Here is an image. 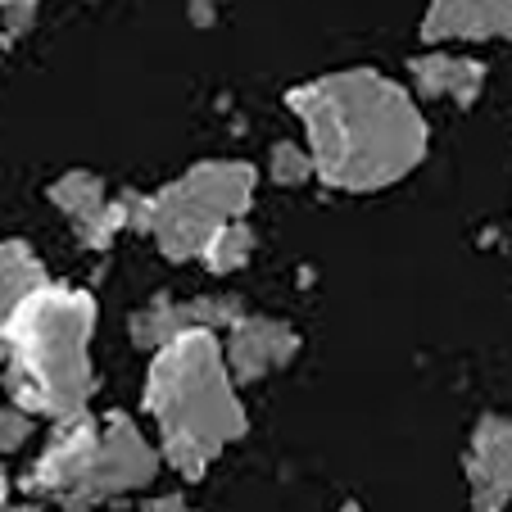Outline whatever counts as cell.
I'll return each mask as SVG.
<instances>
[{
	"instance_id": "d6986e66",
	"label": "cell",
	"mask_w": 512,
	"mask_h": 512,
	"mask_svg": "<svg viewBox=\"0 0 512 512\" xmlns=\"http://www.w3.org/2000/svg\"><path fill=\"white\" fill-rule=\"evenodd\" d=\"M28 431H32V422H28V413H23L19 404H0V454H14V449L28 440Z\"/></svg>"
},
{
	"instance_id": "9a60e30c",
	"label": "cell",
	"mask_w": 512,
	"mask_h": 512,
	"mask_svg": "<svg viewBox=\"0 0 512 512\" xmlns=\"http://www.w3.org/2000/svg\"><path fill=\"white\" fill-rule=\"evenodd\" d=\"M127 223H132V204H127V195H123V200H114V204L105 200V209H100L96 218H87V223H78L73 232H78V241L87 245V250H105Z\"/></svg>"
},
{
	"instance_id": "ac0fdd59",
	"label": "cell",
	"mask_w": 512,
	"mask_h": 512,
	"mask_svg": "<svg viewBox=\"0 0 512 512\" xmlns=\"http://www.w3.org/2000/svg\"><path fill=\"white\" fill-rule=\"evenodd\" d=\"M485 87V64H476V59H454V78H449V96L458 100V105H476V96H481Z\"/></svg>"
},
{
	"instance_id": "2e32d148",
	"label": "cell",
	"mask_w": 512,
	"mask_h": 512,
	"mask_svg": "<svg viewBox=\"0 0 512 512\" xmlns=\"http://www.w3.org/2000/svg\"><path fill=\"white\" fill-rule=\"evenodd\" d=\"M309 177H313L309 150H300L295 141H277V145H272V182H277V186H304Z\"/></svg>"
},
{
	"instance_id": "8fae6325",
	"label": "cell",
	"mask_w": 512,
	"mask_h": 512,
	"mask_svg": "<svg viewBox=\"0 0 512 512\" xmlns=\"http://www.w3.org/2000/svg\"><path fill=\"white\" fill-rule=\"evenodd\" d=\"M50 204L64 209L68 218H73V227H78L105 209V182H100L96 173H64L50 186Z\"/></svg>"
},
{
	"instance_id": "6da1fadb",
	"label": "cell",
	"mask_w": 512,
	"mask_h": 512,
	"mask_svg": "<svg viewBox=\"0 0 512 512\" xmlns=\"http://www.w3.org/2000/svg\"><path fill=\"white\" fill-rule=\"evenodd\" d=\"M290 109L309 127L313 173L340 191H381L426 155V123L399 82L377 68H345L295 87Z\"/></svg>"
},
{
	"instance_id": "e0dca14e",
	"label": "cell",
	"mask_w": 512,
	"mask_h": 512,
	"mask_svg": "<svg viewBox=\"0 0 512 512\" xmlns=\"http://www.w3.org/2000/svg\"><path fill=\"white\" fill-rule=\"evenodd\" d=\"M413 78H417V91L422 96H449V78H454V55H440V50H431V55H417L413 59Z\"/></svg>"
},
{
	"instance_id": "8992f818",
	"label": "cell",
	"mask_w": 512,
	"mask_h": 512,
	"mask_svg": "<svg viewBox=\"0 0 512 512\" xmlns=\"http://www.w3.org/2000/svg\"><path fill=\"white\" fill-rule=\"evenodd\" d=\"M96 426H91L87 408L73 417H59L55 426V440L46 445V454L37 458L28 476V490L32 494H50V499H68V494L82 485L91 467V454H96Z\"/></svg>"
},
{
	"instance_id": "52a82bcc",
	"label": "cell",
	"mask_w": 512,
	"mask_h": 512,
	"mask_svg": "<svg viewBox=\"0 0 512 512\" xmlns=\"http://www.w3.org/2000/svg\"><path fill=\"white\" fill-rule=\"evenodd\" d=\"M227 331H232L227 336V372L241 386L268 377L272 368H281V363H290V358L300 354L295 327H286L277 318H236Z\"/></svg>"
},
{
	"instance_id": "ffe728a7",
	"label": "cell",
	"mask_w": 512,
	"mask_h": 512,
	"mask_svg": "<svg viewBox=\"0 0 512 512\" xmlns=\"http://www.w3.org/2000/svg\"><path fill=\"white\" fill-rule=\"evenodd\" d=\"M150 508H182V494H164V499H150Z\"/></svg>"
},
{
	"instance_id": "5bb4252c",
	"label": "cell",
	"mask_w": 512,
	"mask_h": 512,
	"mask_svg": "<svg viewBox=\"0 0 512 512\" xmlns=\"http://www.w3.org/2000/svg\"><path fill=\"white\" fill-rule=\"evenodd\" d=\"M186 327H209V331H223L232 327L236 318H245V304L236 295H204V300H191V304H177Z\"/></svg>"
},
{
	"instance_id": "44dd1931",
	"label": "cell",
	"mask_w": 512,
	"mask_h": 512,
	"mask_svg": "<svg viewBox=\"0 0 512 512\" xmlns=\"http://www.w3.org/2000/svg\"><path fill=\"white\" fill-rule=\"evenodd\" d=\"M5 494H10V485H5V472H0V503H5Z\"/></svg>"
},
{
	"instance_id": "5b68a950",
	"label": "cell",
	"mask_w": 512,
	"mask_h": 512,
	"mask_svg": "<svg viewBox=\"0 0 512 512\" xmlns=\"http://www.w3.org/2000/svg\"><path fill=\"white\" fill-rule=\"evenodd\" d=\"M155 472H159L155 449L145 445V435L132 426V417L114 413L105 422V431L96 435V454H91V467H87V476H82V485L59 503H64V508H91V503H105L127 490L150 485Z\"/></svg>"
},
{
	"instance_id": "7a4b0ae2",
	"label": "cell",
	"mask_w": 512,
	"mask_h": 512,
	"mask_svg": "<svg viewBox=\"0 0 512 512\" xmlns=\"http://www.w3.org/2000/svg\"><path fill=\"white\" fill-rule=\"evenodd\" d=\"M91 331L96 300L87 290H68L41 281L5 327V390L23 413L73 417L87 408L96 390L91 372Z\"/></svg>"
},
{
	"instance_id": "ba28073f",
	"label": "cell",
	"mask_w": 512,
	"mask_h": 512,
	"mask_svg": "<svg viewBox=\"0 0 512 512\" xmlns=\"http://www.w3.org/2000/svg\"><path fill=\"white\" fill-rule=\"evenodd\" d=\"M467 481H472V503L481 512L503 508L512 490V426L499 413H485L472 431L467 449Z\"/></svg>"
},
{
	"instance_id": "7c38bea8",
	"label": "cell",
	"mask_w": 512,
	"mask_h": 512,
	"mask_svg": "<svg viewBox=\"0 0 512 512\" xmlns=\"http://www.w3.org/2000/svg\"><path fill=\"white\" fill-rule=\"evenodd\" d=\"M182 331H186V322H182V313H177V304L168 300V295H155L150 309H141L132 318V345L159 349V345H168L173 336H182Z\"/></svg>"
},
{
	"instance_id": "7402d4cb",
	"label": "cell",
	"mask_w": 512,
	"mask_h": 512,
	"mask_svg": "<svg viewBox=\"0 0 512 512\" xmlns=\"http://www.w3.org/2000/svg\"><path fill=\"white\" fill-rule=\"evenodd\" d=\"M0 5H37V0H0Z\"/></svg>"
},
{
	"instance_id": "30bf717a",
	"label": "cell",
	"mask_w": 512,
	"mask_h": 512,
	"mask_svg": "<svg viewBox=\"0 0 512 512\" xmlns=\"http://www.w3.org/2000/svg\"><path fill=\"white\" fill-rule=\"evenodd\" d=\"M46 281V268L23 241H0V354H5V327L19 313V304Z\"/></svg>"
},
{
	"instance_id": "3957f363",
	"label": "cell",
	"mask_w": 512,
	"mask_h": 512,
	"mask_svg": "<svg viewBox=\"0 0 512 512\" xmlns=\"http://www.w3.org/2000/svg\"><path fill=\"white\" fill-rule=\"evenodd\" d=\"M145 408L155 413L164 440H195L209 458L245 435V408L209 327H186L159 345L145 377Z\"/></svg>"
},
{
	"instance_id": "4fadbf2b",
	"label": "cell",
	"mask_w": 512,
	"mask_h": 512,
	"mask_svg": "<svg viewBox=\"0 0 512 512\" xmlns=\"http://www.w3.org/2000/svg\"><path fill=\"white\" fill-rule=\"evenodd\" d=\"M254 250V232L245 223H223L213 232V241L204 245L200 259L209 263V272H236Z\"/></svg>"
},
{
	"instance_id": "9c48e42d",
	"label": "cell",
	"mask_w": 512,
	"mask_h": 512,
	"mask_svg": "<svg viewBox=\"0 0 512 512\" xmlns=\"http://www.w3.org/2000/svg\"><path fill=\"white\" fill-rule=\"evenodd\" d=\"M512 28V0H431L422 41L449 37H503Z\"/></svg>"
},
{
	"instance_id": "277c9868",
	"label": "cell",
	"mask_w": 512,
	"mask_h": 512,
	"mask_svg": "<svg viewBox=\"0 0 512 512\" xmlns=\"http://www.w3.org/2000/svg\"><path fill=\"white\" fill-rule=\"evenodd\" d=\"M254 200V168L236 159H209L195 164L186 177L168 182L155 195H127L136 232H150L159 254L173 263L200 259L213 232L241 218Z\"/></svg>"
}]
</instances>
